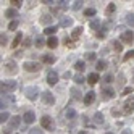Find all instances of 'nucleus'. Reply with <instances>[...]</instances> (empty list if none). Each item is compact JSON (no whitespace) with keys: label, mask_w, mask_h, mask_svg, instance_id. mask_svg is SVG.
Segmentation results:
<instances>
[{"label":"nucleus","mask_w":134,"mask_h":134,"mask_svg":"<svg viewBox=\"0 0 134 134\" xmlns=\"http://www.w3.org/2000/svg\"><path fill=\"white\" fill-rule=\"evenodd\" d=\"M16 99L13 94H2V99H0V107H2V111H7V108L10 105H15Z\"/></svg>","instance_id":"f257e3e1"},{"label":"nucleus","mask_w":134,"mask_h":134,"mask_svg":"<svg viewBox=\"0 0 134 134\" xmlns=\"http://www.w3.org/2000/svg\"><path fill=\"white\" fill-rule=\"evenodd\" d=\"M18 82L16 81H2L0 84V92L2 94H12L13 91H16Z\"/></svg>","instance_id":"f03ea898"},{"label":"nucleus","mask_w":134,"mask_h":134,"mask_svg":"<svg viewBox=\"0 0 134 134\" xmlns=\"http://www.w3.org/2000/svg\"><path fill=\"white\" fill-rule=\"evenodd\" d=\"M41 126L47 131H55V120H52V116L49 115H44L41 118Z\"/></svg>","instance_id":"7ed1b4c3"},{"label":"nucleus","mask_w":134,"mask_h":134,"mask_svg":"<svg viewBox=\"0 0 134 134\" xmlns=\"http://www.w3.org/2000/svg\"><path fill=\"white\" fill-rule=\"evenodd\" d=\"M3 68H5V73L7 74H16L18 73V65L15 60H7L3 63Z\"/></svg>","instance_id":"20e7f679"},{"label":"nucleus","mask_w":134,"mask_h":134,"mask_svg":"<svg viewBox=\"0 0 134 134\" xmlns=\"http://www.w3.org/2000/svg\"><path fill=\"white\" fill-rule=\"evenodd\" d=\"M39 94H41V92H39V89H37L36 86H29V87L24 89V95H26L29 100H36L37 97H39Z\"/></svg>","instance_id":"39448f33"},{"label":"nucleus","mask_w":134,"mask_h":134,"mask_svg":"<svg viewBox=\"0 0 134 134\" xmlns=\"http://www.w3.org/2000/svg\"><path fill=\"white\" fill-rule=\"evenodd\" d=\"M41 97H42V102L45 105H49V107H52V105H55V95L50 92V91H44L41 94Z\"/></svg>","instance_id":"423d86ee"},{"label":"nucleus","mask_w":134,"mask_h":134,"mask_svg":"<svg viewBox=\"0 0 134 134\" xmlns=\"http://www.w3.org/2000/svg\"><path fill=\"white\" fill-rule=\"evenodd\" d=\"M23 68H24L26 71H29V73H37V71L42 68V65L37 63V62H24Z\"/></svg>","instance_id":"0eeeda50"},{"label":"nucleus","mask_w":134,"mask_h":134,"mask_svg":"<svg viewBox=\"0 0 134 134\" xmlns=\"http://www.w3.org/2000/svg\"><path fill=\"white\" fill-rule=\"evenodd\" d=\"M123 111L124 113H132L134 111V95H132V97H129L126 102L123 103Z\"/></svg>","instance_id":"6e6552de"},{"label":"nucleus","mask_w":134,"mask_h":134,"mask_svg":"<svg viewBox=\"0 0 134 134\" xmlns=\"http://www.w3.org/2000/svg\"><path fill=\"white\" fill-rule=\"evenodd\" d=\"M121 42H124V44H132V41H134V34H132V31H124V32H121Z\"/></svg>","instance_id":"1a4fd4ad"},{"label":"nucleus","mask_w":134,"mask_h":134,"mask_svg":"<svg viewBox=\"0 0 134 134\" xmlns=\"http://www.w3.org/2000/svg\"><path fill=\"white\" fill-rule=\"evenodd\" d=\"M47 82H49L50 86H55L57 82H58V74H57V71L50 70L49 73H47Z\"/></svg>","instance_id":"9d476101"},{"label":"nucleus","mask_w":134,"mask_h":134,"mask_svg":"<svg viewBox=\"0 0 134 134\" xmlns=\"http://www.w3.org/2000/svg\"><path fill=\"white\" fill-rule=\"evenodd\" d=\"M94 100H95V92H94V91H89V92H86V94H84L82 102H84L86 105H92Z\"/></svg>","instance_id":"9b49d317"},{"label":"nucleus","mask_w":134,"mask_h":134,"mask_svg":"<svg viewBox=\"0 0 134 134\" xmlns=\"http://www.w3.org/2000/svg\"><path fill=\"white\" fill-rule=\"evenodd\" d=\"M102 97H103V100H111L115 97V91L111 87H103L102 89Z\"/></svg>","instance_id":"f8f14e48"},{"label":"nucleus","mask_w":134,"mask_h":134,"mask_svg":"<svg viewBox=\"0 0 134 134\" xmlns=\"http://www.w3.org/2000/svg\"><path fill=\"white\" fill-rule=\"evenodd\" d=\"M21 120H23V118H20L18 115H16V116H12V118H10V121H8V126H10V129H16V128H20Z\"/></svg>","instance_id":"ddd939ff"},{"label":"nucleus","mask_w":134,"mask_h":134,"mask_svg":"<svg viewBox=\"0 0 134 134\" xmlns=\"http://www.w3.org/2000/svg\"><path fill=\"white\" fill-rule=\"evenodd\" d=\"M23 121L27 123V124L34 123V121H36V115H34V111H26V113L23 115Z\"/></svg>","instance_id":"4468645a"},{"label":"nucleus","mask_w":134,"mask_h":134,"mask_svg":"<svg viewBox=\"0 0 134 134\" xmlns=\"http://www.w3.org/2000/svg\"><path fill=\"white\" fill-rule=\"evenodd\" d=\"M86 81H87V84H91V86L97 84V82H99V74H97V73H89L87 78H86Z\"/></svg>","instance_id":"2eb2a0df"},{"label":"nucleus","mask_w":134,"mask_h":134,"mask_svg":"<svg viewBox=\"0 0 134 134\" xmlns=\"http://www.w3.org/2000/svg\"><path fill=\"white\" fill-rule=\"evenodd\" d=\"M91 29L99 32V31L102 29V23H100V20H97V18H94V20H91Z\"/></svg>","instance_id":"dca6fc26"},{"label":"nucleus","mask_w":134,"mask_h":134,"mask_svg":"<svg viewBox=\"0 0 134 134\" xmlns=\"http://www.w3.org/2000/svg\"><path fill=\"white\" fill-rule=\"evenodd\" d=\"M81 34H82V26L74 27V29H73V32H71V39H73V41H78L79 37H81Z\"/></svg>","instance_id":"f3484780"},{"label":"nucleus","mask_w":134,"mask_h":134,"mask_svg":"<svg viewBox=\"0 0 134 134\" xmlns=\"http://www.w3.org/2000/svg\"><path fill=\"white\" fill-rule=\"evenodd\" d=\"M5 16L10 18L12 21H15V18L18 16V10H16V8H8V10L5 12Z\"/></svg>","instance_id":"a211bd4d"},{"label":"nucleus","mask_w":134,"mask_h":134,"mask_svg":"<svg viewBox=\"0 0 134 134\" xmlns=\"http://www.w3.org/2000/svg\"><path fill=\"white\" fill-rule=\"evenodd\" d=\"M107 66H108V62H107V60H97V63H95V68H97V71L107 70Z\"/></svg>","instance_id":"6ab92c4d"},{"label":"nucleus","mask_w":134,"mask_h":134,"mask_svg":"<svg viewBox=\"0 0 134 134\" xmlns=\"http://www.w3.org/2000/svg\"><path fill=\"white\" fill-rule=\"evenodd\" d=\"M55 55H50V53H47V55H42V62L47 63V65H53L55 63Z\"/></svg>","instance_id":"aec40b11"},{"label":"nucleus","mask_w":134,"mask_h":134,"mask_svg":"<svg viewBox=\"0 0 134 134\" xmlns=\"http://www.w3.org/2000/svg\"><path fill=\"white\" fill-rule=\"evenodd\" d=\"M57 45H58V39H57L55 36H52V37L47 39V47H49V49H55Z\"/></svg>","instance_id":"412c9836"},{"label":"nucleus","mask_w":134,"mask_h":134,"mask_svg":"<svg viewBox=\"0 0 134 134\" xmlns=\"http://www.w3.org/2000/svg\"><path fill=\"white\" fill-rule=\"evenodd\" d=\"M65 116H66V120H74L76 116H78V113H76L73 108H70V107H68V108L65 110Z\"/></svg>","instance_id":"4be33fe9"},{"label":"nucleus","mask_w":134,"mask_h":134,"mask_svg":"<svg viewBox=\"0 0 134 134\" xmlns=\"http://www.w3.org/2000/svg\"><path fill=\"white\" fill-rule=\"evenodd\" d=\"M21 41H23V34H21V32H16L15 39H13V42H12V47H13V49H16V47L21 44Z\"/></svg>","instance_id":"5701e85b"},{"label":"nucleus","mask_w":134,"mask_h":134,"mask_svg":"<svg viewBox=\"0 0 134 134\" xmlns=\"http://www.w3.org/2000/svg\"><path fill=\"white\" fill-rule=\"evenodd\" d=\"M53 21V16H50V15H44V16H41V24H47V27H49V24Z\"/></svg>","instance_id":"b1692460"},{"label":"nucleus","mask_w":134,"mask_h":134,"mask_svg":"<svg viewBox=\"0 0 134 134\" xmlns=\"http://www.w3.org/2000/svg\"><path fill=\"white\" fill-rule=\"evenodd\" d=\"M45 44H47V41L44 39L42 36H37V37H36V41H34V45L37 47V49H41V47H42V45H45Z\"/></svg>","instance_id":"393cba45"},{"label":"nucleus","mask_w":134,"mask_h":134,"mask_svg":"<svg viewBox=\"0 0 134 134\" xmlns=\"http://www.w3.org/2000/svg\"><path fill=\"white\" fill-rule=\"evenodd\" d=\"M60 26L62 27H70V26H73V18H62Z\"/></svg>","instance_id":"a878e982"},{"label":"nucleus","mask_w":134,"mask_h":134,"mask_svg":"<svg viewBox=\"0 0 134 134\" xmlns=\"http://www.w3.org/2000/svg\"><path fill=\"white\" fill-rule=\"evenodd\" d=\"M74 70H78L79 73H82L84 70H86V62H82V60H78L74 63Z\"/></svg>","instance_id":"bb28decb"},{"label":"nucleus","mask_w":134,"mask_h":134,"mask_svg":"<svg viewBox=\"0 0 134 134\" xmlns=\"http://www.w3.org/2000/svg\"><path fill=\"white\" fill-rule=\"evenodd\" d=\"M57 29H58V26H49V27H45V29H44V32L47 34V36H53L55 32H57Z\"/></svg>","instance_id":"cd10ccee"},{"label":"nucleus","mask_w":134,"mask_h":134,"mask_svg":"<svg viewBox=\"0 0 134 134\" xmlns=\"http://www.w3.org/2000/svg\"><path fill=\"white\" fill-rule=\"evenodd\" d=\"M73 79H74V82H76V84H84V82H87V81L84 79V76H82L81 73L74 74V76H73Z\"/></svg>","instance_id":"c85d7f7f"},{"label":"nucleus","mask_w":134,"mask_h":134,"mask_svg":"<svg viewBox=\"0 0 134 134\" xmlns=\"http://www.w3.org/2000/svg\"><path fill=\"white\" fill-rule=\"evenodd\" d=\"M71 95H73V99L74 100H81V91L79 89H76V87H71Z\"/></svg>","instance_id":"c756f323"},{"label":"nucleus","mask_w":134,"mask_h":134,"mask_svg":"<svg viewBox=\"0 0 134 134\" xmlns=\"http://www.w3.org/2000/svg\"><path fill=\"white\" fill-rule=\"evenodd\" d=\"M94 123H95V124H103V115H102L100 111L94 115Z\"/></svg>","instance_id":"7c9ffc66"},{"label":"nucleus","mask_w":134,"mask_h":134,"mask_svg":"<svg viewBox=\"0 0 134 134\" xmlns=\"http://www.w3.org/2000/svg\"><path fill=\"white\" fill-rule=\"evenodd\" d=\"M95 13H97V10H95V8H86V10H84V16H87V18L95 16Z\"/></svg>","instance_id":"2f4dec72"},{"label":"nucleus","mask_w":134,"mask_h":134,"mask_svg":"<svg viewBox=\"0 0 134 134\" xmlns=\"http://www.w3.org/2000/svg\"><path fill=\"white\" fill-rule=\"evenodd\" d=\"M10 113H8V111H2V113H0V121H2V123H5V121H10Z\"/></svg>","instance_id":"473e14b6"},{"label":"nucleus","mask_w":134,"mask_h":134,"mask_svg":"<svg viewBox=\"0 0 134 134\" xmlns=\"http://www.w3.org/2000/svg\"><path fill=\"white\" fill-rule=\"evenodd\" d=\"M95 58H97V53L95 52H87L86 53V60L87 62H95Z\"/></svg>","instance_id":"72a5a7b5"},{"label":"nucleus","mask_w":134,"mask_h":134,"mask_svg":"<svg viewBox=\"0 0 134 134\" xmlns=\"http://www.w3.org/2000/svg\"><path fill=\"white\" fill-rule=\"evenodd\" d=\"M63 44H65L66 47H71V49L74 47V42H73V39H71V37H68V36H66L65 39H63Z\"/></svg>","instance_id":"f704fd0d"},{"label":"nucleus","mask_w":134,"mask_h":134,"mask_svg":"<svg viewBox=\"0 0 134 134\" xmlns=\"http://www.w3.org/2000/svg\"><path fill=\"white\" fill-rule=\"evenodd\" d=\"M126 23H128L131 27H134V13H129V15L126 16Z\"/></svg>","instance_id":"c9c22d12"},{"label":"nucleus","mask_w":134,"mask_h":134,"mask_svg":"<svg viewBox=\"0 0 134 134\" xmlns=\"http://www.w3.org/2000/svg\"><path fill=\"white\" fill-rule=\"evenodd\" d=\"M71 8H73L74 12H78V10H81V8H82V2H79V0H78V2H73Z\"/></svg>","instance_id":"e433bc0d"},{"label":"nucleus","mask_w":134,"mask_h":134,"mask_svg":"<svg viewBox=\"0 0 134 134\" xmlns=\"http://www.w3.org/2000/svg\"><path fill=\"white\" fill-rule=\"evenodd\" d=\"M131 58H134V50H129V52H126V55L123 57V60H124V62H128V60H131Z\"/></svg>","instance_id":"4c0bfd02"},{"label":"nucleus","mask_w":134,"mask_h":134,"mask_svg":"<svg viewBox=\"0 0 134 134\" xmlns=\"http://www.w3.org/2000/svg\"><path fill=\"white\" fill-rule=\"evenodd\" d=\"M16 27H18V20L10 21V24H8V29H10V31H16Z\"/></svg>","instance_id":"58836bf2"},{"label":"nucleus","mask_w":134,"mask_h":134,"mask_svg":"<svg viewBox=\"0 0 134 134\" xmlns=\"http://www.w3.org/2000/svg\"><path fill=\"white\" fill-rule=\"evenodd\" d=\"M10 3L13 5V8H16V10H18V8H20V7L23 5V2H21V0H12Z\"/></svg>","instance_id":"ea45409f"},{"label":"nucleus","mask_w":134,"mask_h":134,"mask_svg":"<svg viewBox=\"0 0 134 134\" xmlns=\"http://www.w3.org/2000/svg\"><path fill=\"white\" fill-rule=\"evenodd\" d=\"M113 47H115V50H116V52H121L123 50V45L118 41H113Z\"/></svg>","instance_id":"a19ab883"},{"label":"nucleus","mask_w":134,"mask_h":134,"mask_svg":"<svg viewBox=\"0 0 134 134\" xmlns=\"http://www.w3.org/2000/svg\"><path fill=\"white\" fill-rule=\"evenodd\" d=\"M57 3H58V7L62 10H66V8H68V2H65V0H60V2H57Z\"/></svg>","instance_id":"79ce46f5"},{"label":"nucleus","mask_w":134,"mask_h":134,"mask_svg":"<svg viewBox=\"0 0 134 134\" xmlns=\"http://www.w3.org/2000/svg\"><path fill=\"white\" fill-rule=\"evenodd\" d=\"M29 134H44V132H42V128H32L29 129Z\"/></svg>","instance_id":"37998d69"},{"label":"nucleus","mask_w":134,"mask_h":134,"mask_svg":"<svg viewBox=\"0 0 134 134\" xmlns=\"http://www.w3.org/2000/svg\"><path fill=\"white\" fill-rule=\"evenodd\" d=\"M111 81H113V76H111L110 73L103 76V82H107V84H108V82H111Z\"/></svg>","instance_id":"c03bdc74"},{"label":"nucleus","mask_w":134,"mask_h":134,"mask_svg":"<svg viewBox=\"0 0 134 134\" xmlns=\"http://www.w3.org/2000/svg\"><path fill=\"white\" fill-rule=\"evenodd\" d=\"M134 91V87H124L123 89V95H128V94H131Z\"/></svg>","instance_id":"a18cd8bd"},{"label":"nucleus","mask_w":134,"mask_h":134,"mask_svg":"<svg viewBox=\"0 0 134 134\" xmlns=\"http://www.w3.org/2000/svg\"><path fill=\"white\" fill-rule=\"evenodd\" d=\"M0 44H2V45H7V36H5V34L0 36Z\"/></svg>","instance_id":"49530a36"},{"label":"nucleus","mask_w":134,"mask_h":134,"mask_svg":"<svg viewBox=\"0 0 134 134\" xmlns=\"http://www.w3.org/2000/svg\"><path fill=\"white\" fill-rule=\"evenodd\" d=\"M71 134H91V132H89V131H84V129H82V131H74V129H73Z\"/></svg>","instance_id":"de8ad7c7"},{"label":"nucleus","mask_w":134,"mask_h":134,"mask_svg":"<svg viewBox=\"0 0 134 134\" xmlns=\"http://www.w3.org/2000/svg\"><path fill=\"white\" fill-rule=\"evenodd\" d=\"M31 42H32V41L29 39V37H26V39H24V42H23V45H24V47H29V45H31Z\"/></svg>","instance_id":"09e8293b"},{"label":"nucleus","mask_w":134,"mask_h":134,"mask_svg":"<svg viewBox=\"0 0 134 134\" xmlns=\"http://www.w3.org/2000/svg\"><path fill=\"white\" fill-rule=\"evenodd\" d=\"M71 76H73V74H71V71H66V73L63 74V78H65V79H70Z\"/></svg>","instance_id":"8fccbe9b"},{"label":"nucleus","mask_w":134,"mask_h":134,"mask_svg":"<svg viewBox=\"0 0 134 134\" xmlns=\"http://www.w3.org/2000/svg\"><path fill=\"white\" fill-rule=\"evenodd\" d=\"M118 84H120V86H123V84H124V76H123V74H120V79H118Z\"/></svg>","instance_id":"3c124183"},{"label":"nucleus","mask_w":134,"mask_h":134,"mask_svg":"<svg viewBox=\"0 0 134 134\" xmlns=\"http://www.w3.org/2000/svg\"><path fill=\"white\" fill-rule=\"evenodd\" d=\"M113 12H115V5L110 3V5H108V13H113Z\"/></svg>","instance_id":"603ef678"},{"label":"nucleus","mask_w":134,"mask_h":134,"mask_svg":"<svg viewBox=\"0 0 134 134\" xmlns=\"http://www.w3.org/2000/svg\"><path fill=\"white\" fill-rule=\"evenodd\" d=\"M97 37H99V39H103V37H105V32L99 31V32H97Z\"/></svg>","instance_id":"864d4df0"},{"label":"nucleus","mask_w":134,"mask_h":134,"mask_svg":"<svg viewBox=\"0 0 134 134\" xmlns=\"http://www.w3.org/2000/svg\"><path fill=\"white\" fill-rule=\"evenodd\" d=\"M42 3H45V5H52V3H55V2H53V0H44Z\"/></svg>","instance_id":"5fc2aeb1"},{"label":"nucleus","mask_w":134,"mask_h":134,"mask_svg":"<svg viewBox=\"0 0 134 134\" xmlns=\"http://www.w3.org/2000/svg\"><path fill=\"white\" fill-rule=\"evenodd\" d=\"M121 134H132V131H131V129H124Z\"/></svg>","instance_id":"6e6d98bb"},{"label":"nucleus","mask_w":134,"mask_h":134,"mask_svg":"<svg viewBox=\"0 0 134 134\" xmlns=\"http://www.w3.org/2000/svg\"><path fill=\"white\" fill-rule=\"evenodd\" d=\"M3 134H12V132L10 131H3Z\"/></svg>","instance_id":"4d7b16f0"},{"label":"nucleus","mask_w":134,"mask_h":134,"mask_svg":"<svg viewBox=\"0 0 134 134\" xmlns=\"http://www.w3.org/2000/svg\"><path fill=\"white\" fill-rule=\"evenodd\" d=\"M105 134H111V132H105Z\"/></svg>","instance_id":"13d9d810"}]
</instances>
